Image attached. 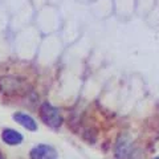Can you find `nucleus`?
Segmentation results:
<instances>
[{"label":"nucleus","instance_id":"1","mask_svg":"<svg viewBox=\"0 0 159 159\" xmlns=\"http://www.w3.org/2000/svg\"><path fill=\"white\" fill-rule=\"evenodd\" d=\"M40 118L47 126L52 129H60L62 125V116L57 107L52 106L51 103L44 102L40 106Z\"/></svg>","mask_w":159,"mask_h":159},{"label":"nucleus","instance_id":"6","mask_svg":"<svg viewBox=\"0 0 159 159\" xmlns=\"http://www.w3.org/2000/svg\"><path fill=\"white\" fill-rule=\"evenodd\" d=\"M129 141H126L125 137H121L117 143V148H116V155L118 159H125L126 154H127V148H129Z\"/></svg>","mask_w":159,"mask_h":159},{"label":"nucleus","instance_id":"4","mask_svg":"<svg viewBox=\"0 0 159 159\" xmlns=\"http://www.w3.org/2000/svg\"><path fill=\"white\" fill-rule=\"evenodd\" d=\"M2 139L9 146H17L23 142V135L13 129H4L2 133Z\"/></svg>","mask_w":159,"mask_h":159},{"label":"nucleus","instance_id":"5","mask_svg":"<svg viewBox=\"0 0 159 159\" xmlns=\"http://www.w3.org/2000/svg\"><path fill=\"white\" fill-rule=\"evenodd\" d=\"M13 119L29 131H36L37 130V123L34 122V119L31 116H28V114H25V113H15Z\"/></svg>","mask_w":159,"mask_h":159},{"label":"nucleus","instance_id":"8","mask_svg":"<svg viewBox=\"0 0 159 159\" xmlns=\"http://www.w3.org/2000/svg\"><path fill=\"white\" fill-rule=\"evenodd\" d=\"M155 159H159V157H158V158H155Z\"/></svg>","mask_w":159,"mask_h":159},{"label":"nucleus","instance_id":"2","mask_svg":"<svg viewBox=\"0 0 159 159\" xmlns=\"http://www.w3.org/2000/svg\"><path fill=\"white\" fill-rule=\"evenodd\" d=\"M28 84L25 78L16 76H6L0 78V92L6 94H21L27 92Z\"/></svg>","mask_w":159,"mask_h":159},{"label":"nucleus","instance_id":"7","mask_svg":"<svg viewBox=\"0 0 159 159\" xmlns=\"http://www.w3.org/2000/svg\"><path fill=\"white\" fill-rule=\"evenodd\" d=\"M0 159H4V158H3V155H0Z\"/></svg>","mask_w":159,"mask_h":159},{"label":"nucleus","instance_id":"3","mask_svg":"<svg viewBox=\"0 0 159 159\" xmlns=\"http://www.w3.org/2000/svg\"><path fill=\"white\" fill-rule=\"evenodd\" d=\"M31 159H58V154L52 146L39 145L31 150Z\"/></svg>","mask_w":159,"mask_h":159}]
</instances>
